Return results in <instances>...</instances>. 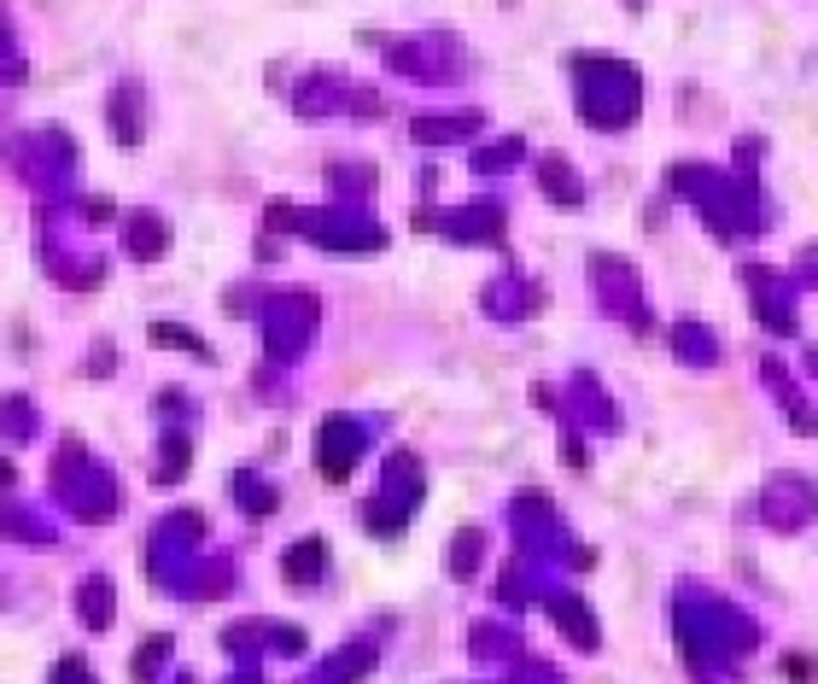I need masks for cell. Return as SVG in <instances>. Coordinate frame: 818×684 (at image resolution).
Here are the masks:
<instances>
[{
	"label": "cell",
	"instance_id": "7a4b0ae2",
	"mask_svg": "<svg viewBox=\"0 0 818 684\" xmlns=\"http://www.w3.org/2000/svg\"><path fill=\"white\" fill-rule=\"evenodd\" d=\"M53 684H94V679H88V673L76 679V667H59V673H53Z\"/></svg>",
	"mask_w": 818,
	"mask_h": 684
},
{
	"label": "cell",
	"instance_id": "6da1fadb",
	"mask_svg": "<svg viewBox=\"0 0 818 684\" xmlns=\"http://www.w3.org/2000/svg\"><path fill=\"white\" fill-rule=\"evenodd\" d=\"M322 556H327L322 544H298V550L287 556V562H293V568H287V580H293V585H305V580H310V562H322Z\"/></svg>",
	"mask_w": 818,
	"mask_h": 684
}]
</instances>
